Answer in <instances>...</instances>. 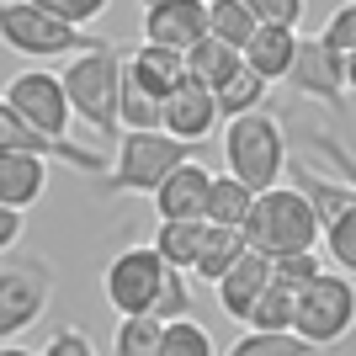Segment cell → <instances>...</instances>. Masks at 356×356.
<instances>
[{
  "instance_id": "6da1fadb",
  "label": "cell",
  "mask_w": 356,
  "mask_h": 356,
  "mask_svg": "<svg viewBox=\"0 0 356 356\" xmlns=\"http://www.w3.org/2000/svg\"><path fill=\"white\" fill-rule=\"evenodd\" d=\"M122 70H128V54L112 43H96L64 64V90L74 112L106 138H122Z\"/></svg>"
},
{
  "instance_id": "7a4b0ae2",
  "label": "cell",
  "mask_w": 356,
  "mask_h": 356,
  "mask_svg": "<svg viewBox=\"0 0 356 356\" xmlns=\"http://www.w3.org/2000/svg\"><path fill=\"white\" fill-rule=\"evenodd\" d=\"M245 239H250V250L271 255V261L287 250H314L319 245V208H314V197L298 181L255 192V208L245 218Z\"/></svg>"
},
{
  "instance_id": "3957f363",
  "label": "cell",
  "mask_w": 356,
  "mask_h": 356,
  "mask_svg": "<svg viewBox=\"0 0 356 356\" xmlns=\"http://www.w3.org/2000/svg\"><path fill=\"white\" fill-rule=\"evenodd\" d=\"M197 144L165 134V128H122V144H118V165L106 170V197H122V192H138V197H154L176 165L197 160L192 154Z\"/></svg>"
},
{
  "instance_id": "277c9868",
  "label": "cell",
  "mask_w": 356,
  "mask_h": 356,
  "mask_svg": "<svg viewBox=\"0 0 356 356\" xmlns=\"http://www.w3.org/2000/svg\"><path fill=\"white\" fill-rule=\"evenodd\" d=\"M223 160H229V170H234L245 186H255V192H266V186H277V176H282L287 160V134L282 122L271 118V112H239V118H229V134H223Z\"/></svg>"
},
{
  "instance_id": "5b68a950",
  "label": "cell",
  "mask_w": 356,
  "mask_h": 356,
  "mask_svg": "<svg viewBox=\"0 0 356 356\" xmlns=\"http://www.w3.org/2000/svg\"><path fill=\"white\" fill-rule=\"evenodd\" d=\"M0 38L16 54H32V59H64V54H86V48L106 43V38H90L86 27L64 22L59 11H48L38 0H6L0 6Z\"/></svg>"
},
{
  "instance_id": "8992f818",
  "label": "cell",
  "mask_w": 356,
  "mask_h": 356,
  "mask_svg": "<svg viewBox=\"0 0 356 356\" xmlns=\"http://www.w3.org/2000/svg\"><path fill=\"white\" fill-rule=\"evenodd\" d=\"M293 181L314 197V208H319V234H325L330 261L356 277V186L351 181L319 176L309 160H293Z\"/></svg>"
},
{
  "instance_id": "52a82bcc",
  "label": "cell",
  "mask_w": 356,
  "mask_h": 356,
  "mask_svg": "<svg viewBox=\"0 0 356 356\" xmlns=\"http://www.w3.org/2000/svg\"><path fill=\"white\" fill-rule=\"evenodd\" d=\"M165 277H170V261L154 245H134V250H118L106 261L102 293L118 314H154L160 293H165Z\"/></svg>"
},
{
  "instance_id": "ba28073f",
  "label": "cell",
  "mask_w": 356,
  "mask_h": 356,
  "mask_svg": "<svg viewBox=\"0 0 356 356\" xmlns=\"http://www.w3.org/2000/svg\"><path fill=\"white\" fill-rule=\"evenodd\" d=\"M356 325V282L351 271H319L303 293H298V319L293 330H303L314 346H335L341 335H351Z\"/></svg>"
},
{
  "instance_id": "9c48e42d",
  "label": "cell",
  "mask_w": 356,
  "mask_h": 356,
  "mask_svg": "<svg viewBox=\"0 0 356 356\" xmlns=\"http://www.w3.org/2000/svg\"><path fill=\"white\" fill-rule=\"evenodd\" d=\"M287 86L303 96V102H319L330 112H346V54L341 48H330L325 38H298V54L287 64Z\"/></svg>"
},
{
  "instance_id": "30bf717a",
  "label": "cell",
  "mask_w": 356,
  "mask_h": 356,
  "mask_svg": "<svg viewBox=\"0 0 356 356\" xmlns=\"http://www.w3.org/2000/svg\"><path fill=\"white\" fill-rule=\"evenodd\" d=\"M0 102L11 106V112H22L27 122H38L43 134H59L70 138V90H64V74H48V70H22L16 80H6V96Z\"/></svg>"
},
{
  "instance_id": "8fae6325",
  "label": "cell",
  "mask_w": 356,
  "mask_h": 356,
  "mask_svg": "<svg viewBox=\"0 0 356 356\" xmlns=\"http://www.w3.org/2000/svg\"><path fill=\"white\" fill-rule=\"evenodd\" d=\"M43 303H48V266L16 261V250H11L6 266H0V335L16 341L22 330H32Z\"/></svg>"
},
{
  "instance_id": "7c38bea8",
  "label": "cell",
  "mask_w": 356,
  "mask_h": 356,
  "mask_svg": "<svg viewBox=\"0 0 356 356\" xmlns=\"http://www.w3.org/2000/svg\"><path fill=\"white\" fill-rule=\"evenodd\" d=\"M0 149H27V154H43V160L70 165V170H80V176H102L106 170V160L96 154V149H80V144H70V138H59V134H43L38 122H27L6 102H0Z\"/></svg>"
},
{
  "instance_id": "4fadbf2b",
  "label": "cell",
  "mask_w": 356,
  "mask_h": 356,
  "mask_svg": "<svg viewBox=\"0 0 356 356\" xmlns=\"http://www.w3.org/2000/svg\"><path fill=\"white\" fill-rule=\"evenodd\" d=\"M218 122H223V112H218L213 86H202V80H192V74H186V80L165 96V106H160V128L176 134V138H186V144H202Z\"/></svg>"
},
{
  "instance_id": "5bb4252c",
  "label": "cell",
  "mask_w": 356,
  "mask_h": 356,
  "mask_svg": "<svg viewBox=\"0 0 356 356\" xmlns=\"http://www.w3.org/2000/svg\"><path fill=\"white\" fill-rule=\"evenodd\" d=\"M202 38H208V0H154V6H144V43L192 54Z\"/></svg>"
},
{
  "instance_id": "9a60e30c",
  "label": "cell",
  "mask_w": 356,
  "mask_h": 356,
  "mask_svg": "<svg viewBox=\"0 0 356 356\" xmlns=\"http://www.w3.org/2000/svg\"><path fill=\"white\" fill-rule=\"evenodd\" d=\"M266 282H271V255L245 250L234 266L213 282V287H218V309L229 314L234 325H250V309H255V298L266 293Z\"/></svg>"
},
{
  "instance_id": "2e32d148",
  "label": "cell",
  "mask_w": 356,
  "mask_h": 356,
  "mask_svg": "<svg viewBox=\"0 0 356 356\" xmlns=\"http://www.w3.org/2000/svg\"><path fill=\"white\" fill-rule=\"evenodd\" d=\"M208 197H213V176L197 160H186L154 186V213L160 218H208Z\"/></svg>"
},
{
  "instance_id": "e0dca14e",
  "label": "cell",
  "mask_w": 356,
  "mask_h": 356,
  "mask_svg": "<svg viewBox=\"0 0 356 356\" xmlns=\"http://www.w3.org/2000/svg\"><path fill=\"white\" fill-rule=\"evenodd\" d=\"M48 186V160L27 149H0V202L6 208H32Z\"/></svg>"
},
{
  "instance_id": "ac0fdd59",
  "label": "cell",
  "mask_w": 356,
  "mask_h": 356,
  "mask_svg": "<svg viewBox=\"0 0 356 356\" xmlns=\"http://www.w3.org/2000/svg\"><path fill=\"white\" fill-rule=\"evenodd\" d=\"M293 54H298V27H282V22H261L255 38L245 43V64L266 80H287Z\"/></svg>"
},
{
  "instance_id": "d6986e66",
  "label": "cell",
  "mask_w": 356,
  "mask_h": 356,
  "mask_svg": "<svg viewBox=\"0 0 356 356\" xmlns=\"http://www.w3.org/2000/svg\"><path fill=\"white\" fill-rule=\"evenodd\" d=\"M128 70L165 102V96L186 80V54H181V48H165V43H138L134 54H128Z\"/></svg>"
},
{
  "instance_id": "ffe728a7",
  "label": "cell",
  "mask_w": 356,
  "mask_h": 356,
  "mask_svg": "<svg viewBox=\"0 0 356 356\" xmlns=\"http://www.w3.org/2000/svg\"><path fill=\"white\" fill-rule=\"evenodd\" d=\"M245 250H250L245 229H234V223H208V239H202V255H197L192 277H197V282H218Z\"/></svg>"
},
{
  "instance_id": "44dd1931",
  "label": "cell",
  "mask_w": 356,
  "mask_h": 356,
  "mask_svg": "<svg viewBox=\"0 0 356 356\" xmlns=\"http://www.w3.org/2000/svg\"><path fill=\"white\" fill-rule=\"evenodd\" d=\"M202 239H208V218H160V229H154V250H160L170 266L192 271L197 255H202Z\"/></svg>"
},
{
  "instance_id": "7402d4cb",
  "label": "cell",
  "mask_w": 356,
  "mask_h": 356,
  "mask_svg": "<svg viewBox=\"0 0 356 356\" xmlns=\"http://www.w3.org/2000/svg\"><path fill=\"white\" fill-rule=\"evenodd\" d=\"M239 64H245V54H239L234 43H223V38H202V43L192 48V54H186V74H192V80H202V86H213L218 90L223 80H229V74L239 70Z\"/></svg>"
},
{
  "instance_id": "603a6c76",
  "label": "cell",
  "mask_w": 356,
  "mask_h": 356,
  "mask_svg": "<svg viewBox=\"0 0 356 356\" xmlns=\"http://www.w3.org/2000/svg\"><path fill=\"white\" fill-rule=\"evenodd\" d=\"M255 27H261V16H255L250 0H208V32L223 38V43H234L239 54L255 38Z\"/></svg>"
},
{
  "instance_id": "cb8c5ba5",
  "label": "cell",
  "mask_w": 356,
  "mask_h": 356,
  "mask_svg": "<svg viewBox=\"0 0 356 356\" xmlns=\"http://www.w3.org/2000/svg\"><path fill=\"white\" fill-rule=\"evenodd\" d=\"M160 341H165L160 314H118V335H112L118 356H160Z\"/></svg>"
},
{
  "instance_id": "d4e9b609",
  "label": "cell",
  "mask_w": 356,
  "mask_h": 356,
  "mask_svg": "<svg viewBox=\"0 0 356 356\" xmlns=\"http://www.w3.org/2000/svg\"><path fill=\"white\" fill-rule=\"evenodd\" d=\"M250 208H255V186H245V181L234 176V170H229V176H213L208 223H234V229H245Z\"/></svg>"
},
{
  "instance_id": "484cf974",
  "label": "cell",
  "mask_w": 356,
  "mask_h": 356,
  "mask_svg": "<svg viewBox=\"0 0 356 356\" xmlns=\"http://www.w3.org/2000/svg\"><path fill=\"white\" fill-rule=\"evenodd\" d=\"M266 74H255L250 64H239L234 74H229V80H223L218 90H213V96H218V112H223V122L229 118H239V112H255V106H261V96H266Z\"/></svg>"
},
{
  "instance_id": "4316f807",
  "label": "cell",
  "mask_w": 356,
  "mask_h": 356,
  "mask_svg": "<svg viewBox=\"0 0 356 356\" xmlns=\"http://www.w3.org/2000/svg\"><path fill=\"white\" fill-rule=\"evenodd\" d=\"M293 319H298V287L271 277L266 293L255 298V309H250V330H293Z\"/></svg>"
},
{
  "instance_id": "83f0119b",
  "label": "cell",
  "mask_w": 356,
  "mask_h": 356,
  "mask_svg": "<svg viewBox=\"0 0 356 356\" xmlns=\"http://www.w3.org/2000/svg\"><path fill=\"white\" fill-rule=\"evenodd\" d=\"M319 346L303 330H250L245 341H234V356H314Z\"/></svg>"
},
{
  "instance_id": "f1b7e54d",
  "label": "cell",
  "mask_w": 356,
  "mask_h": 356,
  "mask_svg": "<svg viewBox=\"0 0 356 356\" xmlns=\"http://www.w3.org/2000/svg\"><path fill=\"white\" fill-rule=\"evenodd\" d=\"M160 106L165 102L134 70H122V128H160Z\"/></svg>"
},
{
  "instance_id": "f546056e",
  "label": "cell",
  "mask_w": 356,
  "mask_h": 356,
  "mask_svg": "<svg viewBox=\"0 0 356 356\" xmlns=\"http://www.w3.org/2000/svg\"><path fill=\"white\" fill-rule=\"evenodd\" d=\"M160 356H213V335H208V325H197L192 314H181V319H165Z\"/></svg>"
},
{
  "instance_id": "4dcf8cb0",
  "label": "cell",
  "mask_w": 356,
  "mask_h": 356,
  "mask_svg": "<svg viewBox=\"0 0 356 356\" xmlns=\"http://www.w3.org/2000/svg\"><path fill=\"white\" fill-rule=\"evenodd\" d=\"M319 271H325V266H319V250H287V255H277V261H271V277H277V282H287V287H298V293H303Z\"/></svg>"
},
{
  "instance_id": "1f68e13d",
  "label": "cell",
  "mask_w": 356,
  "mask_h": 356,
  "mask_svg": "<svg viewBox=\"0 0 356 356\" xmlns=\"http://www.w3.org/2000/svg\"><path fill=\"white\" fill-rule=\"evenodd\" d=\"M309 144H314V149H319V154L330 160V170H335V176L356 186V154L341 144V138H335V134H319V128H314V134H309Z\"/></svg>"
},
{
  "instance_id": "d6a6232c",
  "label": "cell",
  "mask_w": 356,
  "mask_h": 356,
  "mask_svg": "<svg viewBox=\"0 0 356 356\" xmlns=\"http://www.w3.org/2000/svg\"><path fill=\"white\" fill-rule=\"evenodd\" d=\"M330 48H341V54H351L356 48V0H346V6H335V16L325 22V32H319Z\"/></svg>"
},
{
  "instance_id": "836d02e7",
  "label": "cell",
  "mask_w": 356,
  "mask_h": 356,
  "mask_svg": "<svg viewBox=\"0 0 356 356\" xmlns=\"http://www.w3.org/2000/svg\"><path fill=\"white\" fill-rule=\"evenodd\" d=\"M38 6L59 11L64 22H74V27H90V22H102V16H106V6H112V0H38Z\"/></svg>"
},
{
  "instance_id": "e575fe53",
  "label": "cell",
  "mask_w": 356,
  "mask_h": 356,
  "mask_svg": "<svg viewBox=\"0 0 356 356\" xmlns=\"http://www.w3.org/2000/svg\"><path fill=\"white\" fill-rule=\"evenodd\" d=\"M43 356H96V346L86 341V330H80V325H59V330H54V341H43Z\"/></svg>"
},
{
  "instance_id": "d590c367",
  "label": "cell",
  "mask_w": 356,
  "mask_h": 356,
  "mask_svg": "<svg viewBox=\"0 0 356 356\" xmlns=\"http://www.w3.org/2000/svg\"><path fill=\"white\" fill-rule=\"evenodd\" d=\"M160 319H181L186 314V271L181 266H170V277H165V293H160Z\"/></svg>"
},
{
  "instance_id": "8d00e7d4",
  "label": "cell",
  "mask_w": 356,
  "mask_h": 356,
  "mask_svg": "<svg viewBox=\"0 0 356 356\" xmlns=\"http://www.w3.org/2000/svg\"><path fill=\"white\" fill-rule=\"evenodd\" d=\"M261 22H282V27H298L303 22V0H250Z\"/></svg>"
},
{
  "instance_id": "74e56055",
  "label": "cell",
  "mask_w": 356,
  "mask_h": 356,
  "mask_svg": "<svg viewBox=\"0 0 356 356\" xmlns=\"http://www.w3.org/2000/svg\"><path fill=\"white\" fill-rule=\"evenodd\" d=\"M22 213H27V208H6V202H0V250H6V255L22 245V229H27Z\"/></svg>"
},
{
  "instance_id": "f35d334b",
  "label": "cell",
  "mask_w": 356,
  "mask_h": 356,
  "mask_svg": "<svg viewBox=\"0 0 356 356\" xmlns=\"http://www.w3.org/2000/svg\"><path fill=\"white\" fill-rule=\"evenodd\" d=\"M346 86H351V96H356V48L346 54Z\"/></svg>"
},
{
  "instance_id": "ab89813d",
  "label": "cell",
  "mask_w": 356,
  "mask_h": 356,
  "mask_svg": "<svg viewBox=\"0 0 356 356\" xmlns=\"http://www.w3.org/2000/svg\"><path fill=\"white\" fill-rule=\"evenodd\" d=\"M138 6H154V0H138Z\"/></svg>"
}]
</instances>
